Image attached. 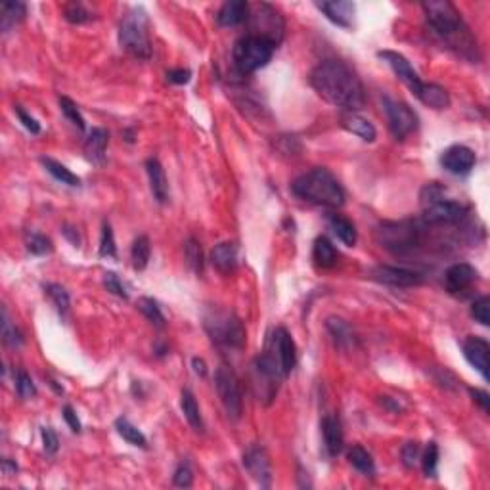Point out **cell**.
<instances>
[{"instance_id": "cell-1", "label": "cell", "mask_w": 490, "mask_h": 490, "mask_svg": "<svg viewBox=\"0 0 490 490\" xmlns=\"http://www.w3.org/2000/svg\"><path fill=\"white\" fill-rule=\"evenodd\" d=\"M310 84L326 102L355 113L364 108V86L356 72L341 59H324L310 73Z\"/></svg>"}, {"instance_id": "cell-2", "label": "cell", "mask_w": 490, "mask_h": 490, "mask_svg": "<svg viewBox=\"0 0 490 490\" xmlns=\"http://www.w3.org/2000/svg\"><path fill=\"white\" fill-rule=\"evenodd\" d=\"M427 23L433 31L439 35L440 39L446 40L450 48L456 50L469 59H479L477 40L473 39L465 21L462 20V13L456 10L452 2L446 0H429L423 2Z\"/></svg>"}, {"instance_id": "cell-3", "label": "cell", "mask_w": 490, "mask_h": 490, "mask_svg": "<svg viewBox=\"0 0 490 490\" xmlns=\"http://www.w3.org/2000/svg\"><path fill=\"white\" fill-rule=\"evenodd\" d=\"M291 190L297 198L317 203V205L329 207V209H337L345 203V192H343L341 184L328 169L318 167L301 174L291 184Z\"/></svg>"}, {"instance_id": "cell-4", "label": "cell", "mask_w": 490, "mask_h": 490, "mask_svg": "<svg viewBox=\"0 0 490 490\" xmlns=\"http://www.w3.org/2000/svg\"><path fill=\"white\" fill-rule=\"evenodd\" d=\"M445 188L433 182L421 190V207H423V222L427 224H454L465 219L467 207L454 200H446Z\"/></svg>"}, {"instance_id": "cell-5", "label": "cell", "mask_w": 490, "mask_h": 490, "mask_svg": "<svg viewBox=\"0 0 490 490\" xmlns=\"http://www.w3.org/2000/svg\"><path fill=\"white\" fill-rule=\"evenodd\" d=\"M148 13L142 8H132L125 13L119 25V45L127 54L138 59H149L152 42H149Z\"/></svg>"}, {"instance_id": "cell-6", "label": "cell", "mask_w": 490, "mask_h": 490, "mask_svg": "<svg viewBox=\"0 0 490 490\" xmlns=\"http://www.w3.org/2000/svg\"><path fill=\"white\" fill-rule=\"evenodd\" d=\"M205 331L215 345L224 348L239 351L245 347V328L234 312L222 309H213L205 314Z\"/></svg>"}, {"instance_id": "cell-7", "label": "cell", "mask_w": 490, "mask_h": 490, "mask_svg": "<svg viewBox=\"0 0 490 490\" xmlns=\"http://www.w3.org/2000/svg\"><path fill=\"white\" fill-rule=\"evenodd\" d=\"M423 226L419 220H399V222H381L375 230V239L385 249L393 253H408L421 244Z\"/></svg>"}, {"instance_id": "cell-8", "label": "cell", "mask_w": 490, "mask_h": 490, "mask_svg": "<svg viewBox=\"0 0 490 490\" xmlns=\"http://www.w3.org/2000/svg\"><path fill=\"white\" fill-rule=\"evenodd\" d=\"M276 48L278 46L272 45L270 40L247 35L234 46V64H236L239 73L249 75V73H255L261 67H265L274 56Z\"/></svg>"}, {"instance_id": "cell-9", "label": "cell", "mask_w": 490, "mask_h": 490, "mask_svg": "<svg viewBox=\"0 0 490 490\" xmlns=\"http://www.w3.org/2000/svg\"><path fill=\"white\" fill-rule=\"evenodd\" d=\"M215 387L220 397V402L224 406L226 414L232 419L241 418L244 412V399H241V387H239L238 375L234 374L230 366H222L215 372Z\"/></svg>"}, {"instance_id": "cell-10", "label": "cell", "mask_w": 490, "mask_h": 490, "mask_svg": "<svg viewBox=\"0 0 490 490\" xmlns=\"http://www.w3.org/2000/svg\"><path fill=\"white\" fill-rule=\"evenodd\" d=\"M253 37H263L270 40L272 45L278 46L284 39V20L276 8L270 4H261L255 8V12L249 13Z\"/></svg>"}, {"instance_id": "cell-11", "label": "cell", "mask_w": 490, "mask_h": 490, "mask_svg": "<svg viewBox=\"0 0 490 490\" xmlns=\"http://www.w3.org/2000/svg\"><path fill=\"white\" fill-rule=\"evenodd\" d=\"M383 110L387 113L389 129L397 140H404L408 135H412L418 129V115L412 108L402 102H394L391 98H383Z\"/></svg>"}, {"instance_id": "cell-12", "label": "cell", "mask_w": 490, "mask_h": 490, "mask_svg": "<svg viewBox=\"0 0 490 490\" xmlns=\"http://www.w3.org/2000/svg\"><path fill=\"white\" fill-rule=\"evenodd\" d=\"M385 64L391 67L394 72V75L402 81V83L406 84L408 89H410V92H412L414 96L418 98L419 92H421V89H423V81L419 79V75L416 72H414V67L410 65V62H408L402 54H399V52H393V50H381L380 54H377Z\"/></svg>"}, {"instance_id": "cell-13", "label": "cell", "mask_w": 490, "mask_h": 490, "mask_svg": "<svg viewBox=\"0 0 490 490\" xmlns=\"http://www.w3.org/2000/svg\"><path fill=\"white\" fill-rule=\"evenodd\" d=\"M374 280L393 287H418L423 284V276L416 270L400 268V266H375L372 270Z\"/></svg>"}, {"instance_id": "cell-14", "label": "cell", "mask_w": 490, "mask_h": 490, "mask_svg": "<svg viewBox=\"0 0 490 490\" xmlns=\"http://www.w3.org/2000/svg\"><path fill=\"white\" fill-rule=\"evenodd\" d=\"M244 465L245 469L249 471V475L261 486H265V489L270 486V460L266 456L265 448H261V446L249 448V450L245 452Z\"/></svg>"}, {"instance_id": "cell-15", "label": "cell", "mask_w": 490, "mask_h": 490, "mask_svg": "<svg viewBox=\"0 0 490 490\" xmlns=\"http://www.w3.org/2000/svg\"><path fill=\"white\" fill-rule=\"evenodd\" d=\"M477 157L467 146H452L440 155V165L452 174H467L475 167Z\"/></svg>"}, {"instance_id": "cell-16", "label": "cell", "mask_w": 490, "mask_h": 490, "mask_svg": "<svg viewBox=\"0 0 490 490\" xmlns=\"http://www.w3.org/2000/svg\"><path fill=\"white\" fill-rule=\"evenodd\" d=\"M489 355H490V345L481 337H469L465 339L464 343V356L465 360L469 362L471 366L477 370L479 374L483 375L484 381H489Z\"/></svg>"}, {"instance_id": "cell-17", "label": "cell", "mask_w": 490, "mask_h": 490, "mask_svg": "<svg viewBox=\"0 0 490 490\" xmlns=\"http://www.w3.org/2000/svg\"><path fill=\"white\" fill-rule=\"evenodd\" d=\"M479 280V272L467 263H458L452 265L445 274L446 290L450 291L452 295H458L462 291L469 290L471 285Z\"/></svg>"}, {"instance_id": "cell-18", "label": "cell", "mask_w": 490, "mask_h": 490, "mask_svg": "<svg viewBox=\"0 0 490 490\" xmlns=\"http://www.w3.org/2000/svg\"><path fill=\"white\" fill-rule=\"evenodd\" d=\"M317 8L328 18L331 23H336L339 27H353V20H355L356 8L353 2L348 0H334V2H317Z\"/></svg>"}, {"instance_id": "cell-19", "label": "cell", "mask_w": 490, "mask_h": 490, "mask_svg": "<svg viewBox=\"0 0 490 490\" xmlns=\"http://www.w3.org/2000/svg\"><path fill=\"white\" fill-rule=\"evenodd\" d=\"M322 435H324V446L331 458L339 456L343 450V429L341 421L336 418V416H326L322 419Z\"/></svg>"}, {"instance_id": "cell-20", "label": "cell", "mask_w": 490, "mask_h": 490, "mask_svg": "<svg viewBox=\"0 0 490 490\" xmlns=\"http://www.w3.org/2000/svg\"><path fill=\"white\" fill-rule=\"evenodd\" d=\"M249 20V4L245 0H228L219 10L217 21L222 27H236Z\"/></svg>"}, {"instance_id": "cell-21", "label": "cell", "mask_w": 490, "mask_h": 490, "mask_svg": "<svg viewBox=\"0 0 490 490\" xmlns=\"http://www.w3.org/2000/svg\"><path fill=\"white\" fill-rule=\"evenodd\" d=\"M146 171H148L149 178V188H152V194L159 203H167L169 200V184L167 176H165V169L155 157L146 161Z\"/></svg>"}, {"instance_id": "cell-22", "label": "cell", "mask_w": 490, "mask_h": 490, "mask_svg": "<svg viewBox=\"0 0 490 490\" xmlns=\"http://www.w3.org/2000/svg\"><path fill=\"white\" fill-rule=\"evenodd\" d=\"M110 142V135L106 129H92L84 140V155L92 163H102L106 157V148Z\"/></svg>"}, {"instance_id": "cell-23", "label": "cell", "mask_w": 490, "mask_h": 490, "mask_svg": "<svg viewBox=\"0 0 490 490\" xmlns=\"http://www.w3.org/2000/svg\"><path fill=\"white\" fill-rule=\"evenodd\" d=\"M211 261L217 270L222 274H230L238 266V247L230 241L219 244L211 253Z\"/></svg>"}, {"instance_id": "cell-24", "label": "cell", "mask_w": 490, "mask_h": 490, "mask_svg": "<svg viewBox=\"0 0 490 490\" xmlns=\"http://www.w3.org/2000/svg\"><path fill=\"white\" fill-rule=\"evenodd\" d=\"M341 127L345 130H348L351 135L362 138L364 142H374L375 136H377L374 125L368 121V119H364V117L356 115V113H345L341 117Z\"/></svg>"}, {"instance_id": "cell-25", "label": "cell", "mask_w": 490, "mask_h": 490, "mask_svg": "<svg viewBox=\"0 0 490 490\" xmlns=\"http://www.w3.org/2000/svg\"><path fill=\"white\" fill-rule=\"evenodd\" d=\"M27 6L23 2H2L0 4V29L2 33H10L13 27L25 20Z\"/></svg>"}, {"instance_id": "cell-26", "label": "cell", "mask_w": 490, "mask_h": 490, "mask_svg": "<svg viewBox=\"0 0 490 490\" xmlns=\"http://www.w3.org/2000/svg\"><path fill=\"white\" fill-rule=\"evenodd\" d=\"M328 331L334 337L337 347L341 348H355L356 347V334L353 331V328L348 326L345 320L341 318H328Z\"/></svg>"}, {"instance_id": "cell-27", "label": "cell", "mask_w": 490, "mask_h": 490, "mask_svg": "<svg viewBox=\"0 0 490 490\" xmlns=\"http://www.w3.org/2000/svg\"><path fill=\"white\" fill-rule=\"evenodd\" d=\"M418 100L421 103L429 106V108H433V110H446V108L450 106V96H448V92H446L443 86H439V84L433 83L423 84V89L419 92Z\"/></svg>"}, {"instance_id": "cell-28", "label": "cell", "mask_w": 490, "mask_h": 490, "mask_svg": "<svg viewBox=\"0 0 490 490\" xmlns=\"http://www.w3.org/2000/svg\"><path fill=\"white\" fill-rule=\"evenodd\" d=\"M328 226L331 232L336 234L337 239H341L343 244L347 247H353L358 239V234H356L355 224L348 219L341 217V215H329L328 217Z\"/></svg>"}, {"instance_id": "cell-29", "label": "cell", "mask_w": 490, "mask_h": 490, "mask_svg": "<svg viewBox=\"0 0 490 490\" xmlns=\"http://www.w3.org/2000/svg\"><path fill=\"white\" fill-rule=\"evenodd\" d=\"M181 406L182 412H184V418L188 419L192 429L198 433L203 431V419H201L200 406H198V400H195L194 393L190 389H184L181 393Z\"/></svg>"}, {"instance_id": "cell-30", "label": "cell", "mask_w": 490, "mask_h": 490, "mask_svg": "<svg viewBox=\"0 0 490 490\" xmlns=\"http://www.w3.org/2000/svg\"><path fill=\"white\" fill-rule=\"evenodd\" d=\"M312 258L318 266L322 268H331V266L337 263V251L334 244L329 241L326 236H320L314 241V247H312Z\"/></svg>"}, {"instance_id": "cell-31", "label": "cell", "mask_w": 490, "mask_h": 490, "mask_svg": "<svg viewBox=\"0 0 490 490\" xmlns=\"http://www.w3.org/2000/svg\"><path fill=\"white\" fill-rule=\"evenodd\" d=\"M347 458H348V464L353 465L356 471H360L362 475L374 477V473H375L374 458H372V454H370L366 448H362V446L358 445L353 446V448L348 450Z\"/></svg>"}, {"instance_id": "cell-32", "label": "cell", "mask_w": 490, "mask_h": 490, "mask_svg": "<svg viewBox=\"0 0 490 490\" xmlns=\"http://www.w3.org/2000/svg\"><path fill=\"white\" fill-rule=\"evenodd\" d=\"M40 163H42V167H45L46 171L56 178V181L62 182V184H67V186H73V188L81 186V178H79L77 174H73L69 169L65 167V165H62V163L54 161V159H50V157H42Z\"/></svg>"}, {"instance_id": "cell-33", "label": "cell", "mask_w": 490, "mask_h": 490, "mask_svg": "<svg viewBox=\"0 0 490 490\" xmlns=\"http://www.w3.org/2000/svg\"><path fill=\"white\" fill-rule=\"evenodd\" d=\"M115 429L117 433L121 435L122 439L129 443V445L138 446V448H146V446H148V440H146V437H144V433L140 431L136 426H132L127 418H117Z\"/></svg>"}, {"instance_id": "cell-34", "label": "cell", "mask_w": 490, "mask_h": 490, "mask_svg": "<svg viewBox=\"0 0 490 490\" xmlns=\"http://www.w3.org/2000/svg\"><path fill=\"white\" fill-rule=\"evenodd\" d=\"M149 255H152V245H149L148 236H138L130 249V261L135 270H144L149 263Z\"/></svg>"}, {"instance_id": "cell-35", "label": "cell", "mask_w": 490, "mask_h": 490, "mask_svg": "<svg viewBox=\"0 0 490 490\" xmlns=\"http://www.w3.org/2000/svg\"><path fill=\"white\" fill-rule=\"evenodd\" d=\"M184 255H186V261L190 268L195 272V274H201L203 272V249H201V244L195 238H188L186 244H184Z\"/></svg>"}, {"instance_id": "cell-36", "label": "cell", "mask_w": 490, "mask_h": 490, "mask_svg": "<svg viewBox=\"0 0 490 490\" xmlns=\"http://www.w3.org/2000/svg\"><path fill=\"white\" fill-rule=\"evenodd\" d=\"M138 309H140V312H142L144 317L148 318L154 326H157V328H163V326H165V317H163L161 307H159L157 301H154L152 297H140V299H138Z\"/></svg>"}, {"instance_id": "cell-37", "label": "cell", "mask_w": 490, "mask_h": 490, "mask_svg": "<svg viewBox=\"0 0 490 490\" xmlns=\"http://www.w3.org/2000/svg\"><path fill=\"white\" fill-rule=\"evenodd\" d=\"M46 295L50 297L52 301H54V304H56V309H58V312L62 314V317H65L67 312H69V293L65 291V287H62L59 284H48L45 287Z\"/></svg>"}, {"instance_id": "cell-38", "label": "cell", "mask_w": 490, "mask_h": 490, "mask_svg": "<svg viewBox=\"0 0 490 490\" xmlns=\"http://www.w3.org/2000/svg\"><path fill=\"white\" fill-rule=\"evenodd\" d=\"M419 460H421V467H423V473L427 477H437V465H439V446H437V443H429Z\"/></svg>"}, {"instance_id": "cell-39", "label": "cell", "mask_w": 490, "mask_h": 490, "mask_svg": "<svg viewBox=\"0 0 490 490\" xmlns=\"http://www.w3.org/2000/svg\"><path fill=\"white\" fill-rule=\"evenodd\" d=\"M59 108H62V113L65 115V119L72 122V125H75L79 130L86 129V125H84V117L81 115L77 103L73 102V100L62 96L59 98Z\"/></svg>"}, {"instance_id": "cell-40", "label": "cell", "mask_w": 490, "mask_h": 490, "mask_svg": "<svg viewBox=\"0 0 490 490\" xmlns=\"http://www.w3.org/2000/svg\"><path fill=\"white\" fill-rule=\"evenodd\" d=\"M25 245L33 255H48L52 251V241L39 232H27Z\"/></svg>"}, {"instance_id": "cell-41", "label": "cell", "mask_w": 490, "mask_h": 490, "mask_svg": "<svg viewBox=\"0 0 490 490\" xmlns=\"http://www.w3.org/2000/svg\"><path fill=\"white\" fill-rule=\"evenodd\" d=\"M64 18L69 23H75V25H81V23H86V21L92 20V13L84 8V4L81 2H73V4H67L64 10Z\"/></svg>"}, {"instance_id": "cell-42", "label": "cell", "mask_w": 490, "mask_h": 490, "mask_svg": "<svg viewBox=\"0 0 490 490\" xmlns=\"http://www.w3.org/2000/svg\"><path fill=\"white\" fill-rule=\"evenodd\" d=\"M100 257L117 258V245L113 238V230L110 224L102 226V236H100Z\"/></svg>"}, {"instance_id": "cell-43", "label": "cell", "mask_w": 490, "mask_h": 490, "mask_svg": "<svg viewBox=\"0 0 490 490\" xmlns=\"http://www.w3.org/2000/svg\"><path fill=\"white\" fill-rule=\"evenodd\" d=\"M2 337H4V343L10 345V347H20L21 343H23V337L18 331V328L8 320L6 309L2 310Z\"/></svg>"}, {"instance_id": "cell-44", "label": "cell", "mask_w": 490, "mask_h": 490, "mask_svg": "<svg viewBox=\"0 0 490 490\" xmlns=\"http://www.w3.org/2000/svg\"><path fill=\"white\" fill-rule=\"evenodd\" d=\"M16 389H18V394H20L21 399H33L35 394H37V387H35V383H33L31 375L27 374V372H23V370H20L18 374H16Z\"/></svg>"}, {"instance_id": "cell-45", "label": "cell", "mask_w": 490, "mask_h": 490, "mask_svg": "<svg viewBox=\"0 0 490 490\" xmlns=\"http://www.w3.org/2000/svg\"><path fill=\"white\" fill-rule=\"evenodd\" d=\"M471 317L475 318L481 326H489L490 324V299L489 297H481L477 299L473 307H471Z\"/></svg>"}, {"instance_id": "cell-46", "label": "cell", "mask_w": 490, "mask_h": 490, "mask_svg": "<svg viewBox=\"0 0 490 490\" xmlns=\"http://www.w3.org/2000/svg\"><path fill=\"white\" fill-rule=\"evenodd\" d=\"M103 285H106V290L110 291V293H113V295L121 297V299H129V293H127L125 285H122V282L119 280V276H117L115 272H106V274H103Z\"/></svg>"}, {"instance_id": "cell-47", "label": "cell", "mask_w": 490, "mask_h": 490, "mask_svg": "<svg viewBox=\"0 0 490 490\" xmlns=\"http://www.w3.org/2000/svg\"><path fill=\"white\" fill-rule=\"evenodd\" d=\"M173 483L181 489H190L194 483V475H192V467L188 464H181L176 467L173 475Z\"/></svg>"}, {"instance_id": "cell-48", "label": "cell", "mask_w": 490, "mask_h": 490, "mask_svg": "<svg viewBox=\"0 0 490 490\" xmlns=\"http://www.w3.org/2000/svg\"><path fill=\"white\" fill-rule=\"evenodd\" d=\"M419 458H421V448H419L418 443H406L402 446V462L406 467H414L419 462Z\"/></svg>"}, {"instance_id": "cell-49", "label": "cell", "mask_w": 490, "mask_h": 490, "mask_svg": "<svg viewBox=\"0 0 490 490\" xmlns=\"http://www.w3.org/2000/svg\"><path fill=\"white\" fill-rule=\"evenodd\" d=\"M42 446L46 454H56L59 448V440L52 427H42Z\"/></svg>"}, {"instance_id": "cell-50", "label": "cell", "mask_w": 490, "mask_h": 490, "mask_svg": "<svg viewBox=\"0 0 490 490\" xmlns=\"http://www.w3.org/2000/svg\"><path fill=\"white\" fill-rule=\"evenodd\" d=\"M16 115H18V119L21 121V125L25 127L31 135H39L40 132V125L37 122V119L35 117H31L29 113H27L23 108H20V106H16Z\"/></svg>"}, {"instance_id": "cell-51", "label": "cell", "mask_w": 490, "mask_h": 490, "mask_svg": "<svg viewBox=\"0 0 490 490\" xmlns=\"http://www.w3.org/2000/svg\"><path fill=\"white\" fill-rule=\"evenodd\" d=\"M471 397H473V400L477 402L479 406H481V410H483L484 414H489L490 410V397L486 391H481V389H469Z\"/></svg>"}, {"instance_id": "cell-52", "label": "cell", "mask_w": 490, "mask_h": 490, "mask_svg": "<svg viewBox=\"0 0 490 490\" xmlns=\"http://www.w3.org/2000/svg\"><path fill=\"white\" fill-rule=\"evenodd\" d=\"M167 77L174 84H186L192 79V72L190 69H173V72L167 73Z\"/></svg>"}, {"instance_id": "cell-53", "label": "cell", "mask_w": 490, "mask_h": 490, "mask_svg": "<svg viewBox=\"0 0 490 490\" xmlns=\"http://www.w3.org/2000/svg\"><path fill=\"white\" fill-rule=\"evenodd\" d=\"M64 419L67 421V426H69V429H72L73 433H81V421H79L77 414H75V410H73L72 406H65L64 408Z\"/></svg>"}, {"instance_id": "cell-54", "label": "cell", "mask_w": 490, "mask_h": 490, "mask_svg": "<svg viewBox=\"0 0 490 490\" xmlns=\"http://www.w3.org/2000/svg\"><path fill=\"white\" fill-rule=\"evenodd\" d=\"M2 471H4V475H6V477H12V475L18 473V465L13 464L12 460L4 458L2 460Z\"/></svg>"}, {"instance_id": "cell-55", "label": "cell", "mask_w": 490, "mask_h": 490, "mask_svg": "<svg viewBox=\"0 0 490 490\" xmlns=\"http://www.w3.org/2000/svg\"><path fill=\"white\" fill-rule=\"evenodd\" d=\"M192 366H194L195 374L201 375V377H205V375H207V364H205V362L195 356L194 360H192Z\"/></svg>"}]
</instances>
